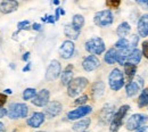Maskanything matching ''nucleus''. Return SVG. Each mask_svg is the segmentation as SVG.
I'll list each match as a JSON object with an SVG mask.
<instances>
[{
  "label": "nucleus",
  "instance_id": "f03ea898",
  "mask_svg": "<svg viewBox=\"0 0 148 132\" xmlns=\"http://www.w3.org/2000/svg\"><path fill=\"white\" fill-rule=\"evenodd\" d=\"M87 85H88V80L86 77H82V76L75 77L67 85V94L70 97H76L84 90Z\"/></svg>",
  "mask_w": 148,
  "mask_h": 132
},
{
  "label": "nucleus",
  "instance_id": "ea45409f",
  "mask_svg": "<svg viewBox=\"0 0 148 132\" xmlns=\"http://www.w3.org/2000/svg\"><path fill=\"white\" fill-rule=\"evenodd\" d=\"M47 18L48 19H46V22H49V23H51V24H53V23H55V21H56L54 16H48Z\"/></svg>",
  "mask_w": 148,
  "mask_h": 132
},
{
  "label": "nucleus",
  "instance_id": "20e7f679",
  "mask_svg": "<svg viewBox=\"0 0 148 132\" xmlns=\"http://www.w3.org/2000/svg\"><path fill=\"white\" fill-rule=\"evenodd\" d=\"M129 109H130L129 105H123V106H121V107L117 109L116 113L113 115V117H112V123H111V129H110L111 132H116L121 128L122 122H123V118H124V116L127 115Z\"/></svg>",
  "mask_w": 148,
  "mask_h": 132
},
{
  "label": "nucleus",
  "instance_id": "7c9ffc66",
  "mask_svg": "<svg viewBox=\"0 0 148 132\" xmlns=\"http://www.w3.org/2000/svg\"><path fill=\"white\" fill-rule=\"evenodd\" d=\"M138 41H139V37L138 36H132L131 37V40H130V47L131 49H136L137 44H138Z\"/></svg>",
  "mask_w": 148,
  "mask_h": 132
},
{
  "label": "nucleus",
  "instance_id": "c9c22d12",
  "mask_svg": "<svg viewBox=\"0 0 148 132\" xmlns=\"http://www.w3.org/2000/svg\"><path fill=\"white\" fill-rule=\"evenodd\" d=\"M106 5H107L108 7H117V6L120 5V1H107Z\"/></svg>",
  "mask_w": 148,
  "mask_h": 132
},
{
  "label": "nucleus",
  "instance_id": "a19ab883",
  "mask_svg": "<svg viewBox=\"0 0 148 132\" xmlns=\"http://www.w3.org/2000/svg\"><path fill=\"white\" fill-rule=\"evenodd\" d=\"M29 58H30V53H25V54L23 55V57H22V59H23L24 62H26Z\"/></svg>",
  "mask_w": 148,
  "mask_h": 132
},
{
  "label": "nucleus",
  "instance_id": "a878e982",
  "mask_svg": "<svg viewBox=\"0 0 148 132\" xmlns=\"http://www.w3.org/2000/svg\"><path fill=\"white\" fill-rule=\"evenodd\" d=\"M124 72H125V74H127V77L129 79V82H131V81H132V77L136 75L137 66L127 63V64L124 65Z\"/></svg>",
  "mask_w": 148,
  "mask_h": 132
},
{
  "label": "nucleus",
  "instance_id": "58836bf2",
  "mask_svg": "<svg viewBox=\"0 0 148 132\" xmlns=\"http://www.w3.org/2000/svg\"><path fill=\"white\" fill-rule=\"evenodd\" d=\"M32 29L36 30V31H40V30H41V25L38 24V23H34V24L32 25Z\"/></svg>",
  "mask_w": 148,
  "mask_h": 132
},
{
  "label": "nucleus",
  "instance_id": "4be33fe9",
  "mask_svg": "<svg viewBox=\"0 0 148 132\" xmlns=\"http://www.w3.org/2000/svg\"><path fill=\"white\" fill-rule=\"evenodd\" d=\"M112 117H113V106L112 105H106L100 112V120L104 123H106Z\"/></svg>",
  "mask_w": 148,
  "mask_h": 132
},
{
  "label": "nucleus",
  "instance_id": "4468645a",
  "mask_svg": "<svg viewBox=\"0 0 148 132\" xmlns=\"http://www.w3.org/2000/svg\"><path fill=\"white\" fill-rule=\"evenodd\" d=\"M74 54V43L71 40H66L62 43L59 48V55L64 59H69L73 56Z\"/></svg>",
  "mask_w": 148,
  "mask_h": 132
},
{
  "label": "nucleus",
  "instance_id": "423d86ee",
  "mask_svg": "<svg viewBox=\"0 0 148 132\" xmlns=\"http://www.w3.org/2000/svg\"><path fill=\"white\" fill-rule=\"evenodd\" d=\"M113 14L110 9H106V10H101V12H98L96 13L95 17H93V22L97 26H100V27H105V26H108L113 23Z\"/></svg>",
  "mask_w": 148,
  "mask_h": 132
},
{
  "label": "nucleus",
  "instance_id": "f8f14e48",
  "mask_svg": "<svg viewBox=\"0 0 148 132\" xmlns=\"http://www.w3.org/2000/svg\"><path fill=\"white\" fill-rule=\"evenodd\" d=\"M143 79L141 77H137L134 81H131L127 84L125 87V92L128 97H133L139 92V90L143 88Z\"/></svg>",
  "mask_w": 148,
  "mask_h": 132
},
{
  "label": "nucleus",
  "instance_id": "6ab92c4d",
  "mask_svg": "<svg viewBox=\"0 0 148 132\" xmlns=\"http://www.w3.org/2000/svg\"><path fill=\"white\" fill-rule=\"evenodd\" d=\"M141 56H143L141 51H140L139 49H137V48H136V49H133V50L130 53L127 63H129V64H132V65H136V66H137V64H139V63H140V60H141Z\"/></svg>",
  "mask_w": 148,
  "mask_h": 132
},
{
  "label": "nucleus",
  "instance_id": "6e6552de",
  "mask_svg": "<svg viewBox=\"0 0 148 132\" xmlns=\"http://www.w3.org/2000/svg\"><path fill=\"white\" fill-rule=\"evenodd\" d=\"M62 74V66H60V63L58 60H51L50 64L48 65L47 67V71H46V79L48 81H54L56 80L58 76Z\"/></svg>",
  "mask_w": 148,
  "mask_h": 132
},
{
  "label": "nucleus",
  "instance_id": "5701e85b",
  "mask_svg": "<svg viewBox=\"0 0 148 132\" xmlns=\"http://www.w3.org/2000/svg\"><path fill=\"white\" fill-rule=\"evenodd\" d=\"M64 33H65V36H66L67 38L72 39V40H76V39L79 38V36H80V31L75 30L71 24L65 25V27H64Z\"/></svg>",
  "mask_w": 148,
  "mask_h": 132
},
{
  "label": "nucleus",
  "instance_id": "39448f33",
  "mask_svg": "<svg viewBox=\"0 0 148 132\" xmlns=\"http://www.w3.org/2000/svg\"><path fill=\"white\" fill-rule=\"evenodd\" d=\"M108 82L112 90L119 91L124 85V75L119 68H114L108 76Z\"/></svg>",
  "mask_w": 148,
  "mask_h": 132
},
{
  "label": "nucleus",
  "instance_id": "7ed1b4c3",
  "mask_svg": "<svg viewBox=\"0 0 148 132\" xmlns=\"http://www.w3.org/2000/svg\"><path fill=\"white\" fill-rule=\"evenodd\" d=\"M86 50L91 55H100L105 51V42L101 38H91L86 42Z\"/></svg>",
  "mask_w": 148,
  "mask_h": 132
},
{
  "label": "nucleus",
  "instance_id": "c03bdc74",
  "mask_svg": "<svg viewBox=\"0 0 148 132\" xmlns=\"http://www.w3.org/2000/svg\"><path fill=\"white\" fill-rule=\"evenodd\" d=\"M5 94H12V90H10V89H6V90H5Z\"/></svg>",
  "mask_w": 148,
  "mask_h": 132
},
{
  "label": "nucleus",
  "instance_id": "c85d7f7f",
  "mask_svg": "<svg viewBox=\"0 0 148 132\" xmlns=\"http://www.w3.org/2000/svg\"><path fill=\"white\" fill-rule=\"evenodd\" d=\"M36 94H37V90L36 89L27 88V89H25L23 91V99L24 100H31V99H33L36 97Z\"/></svg>",
  "mask_w": 148,
  "mask_h": 132
},
{
  "label": "nucleus",
  "instance_id": "a18cd8bd",
  "mask_svg": "<svg viewBox=\"0 0 148 132\" xmlns=\"http://www.w3.org/2000/svg\"><path fill=\"white\" fill-rule=\"evenodd\" d=\"M38 132H46V131H38Z\"/></svg>",
  "mask_w": 148,
  "mask_h": 132
},
{
  "label": "nucleus",
  "instance_id": "9d476101",
  "mask_svg": "<svg viewBox=\"0 0 148 132\" xmlns=\"http://www.w3.org/2000/svg\"><path fill=\"white\" fill-rule=\"evenodd\" d=\"M49 97H50V92L48 89H42L39 92H37L36 97L31 100L33 105H36L38 107H43L49 103Z\"/></svg>",
  "mask_w": 148,
  "mask_h": 132
},
{
  "label": "nucleus",
  "instance_id": "2eb2a0df",
  "mask_svg": "<svg viewBox=\"0 0 148 132\" xmlns=\"http://www.w3.org/2000/svg\"><path fill=\"white\" fill-rule=\"evenodd\" d=\"M18 7V2L14 1V0H6V1H1L0 2V12L2 14H9L13 13L17 9Z\"/></svg>",
  "mask_w": 148,
  "mask_h": 132
},
{
  "label": "nucleus",
  "instance_id": "2f4dec72",
  "mask_svg": "<svg viewBox=\"0 0 148 132\" xmlns=\"http://www.w3.org/2000/svg\"><path fill=\"white\" fill-rule=\"evenodd\" d=\"M87 101H88V96H81L80 98H77V99L74 101V104H75V105H81V106H83V104L87 103Z\"/></svg>",
  "mask_w": 148,
  "mask_h": 132
},
{
  "label": "nucleus",
  "instance_id": "37998d69",
  "mask_svg": "<svg viewBox=\"0 0 148 132\" xmlns=\"http://www.w3.org/2000/svg\"><path fill=\"white\" fill-rule=\"evenodd\" d=\"M0 132H6V129H5V124L0 122Z\"/></svg>",
  "mask_w": 148,
  "mask_h": 132
},
{
  "label": "nucleus",
  "instance_id": "412c9836",
  "mask_svg": "<svg viewBox=\"0 0 148 132\" xmlns=\"http://www.w3.org/2000/svg\"><path fill=\"white\" fill-rule=\"evenodd\" d=\"M91 120L90 118H82L80 121H77L73 125V130L76 132H84V130H87V128L90 125Z\"/></svg>",
  "mask_w": 148,
  "mask_h": 132
},
{
  "label": "nucleus",
  "instance_id": "49530a36",
  "mask_svg": "<svg viewBox=\"0 0 148 132\" xmlns=\"http://www.w3.org/2000/svg\"><path fill=\"white\" fill-rule=\"evenodd\" d=\"M84 132H86V131H84Z\"/></svg>",
  "mask_w": 148,
  "mask_h": 132
},
{
  "label": "nucleus",
  "instance_id": "c756f323",
  "mask_svg": "<svg viewBox=\"0 0 148 132\" xmlns=\"http://www.w3.org/2000/svg\"><path fill=\"white\" fill-rule=\"evenodd\" d=\"M115 47H116L119 50H122V49H131L129 40H127V39H120V40L115 43Z\"/></svg>",
  "mask_w": 148,
  "mask_h": 132
},
{
  "label": "nucleus",
  "instance_id": "9b49d317",
  "mask_svg": "<svg viewBox=\"0 0 148 132\" xmlns=\"http://www.w3.org/2000/svg\"><path fill=\"white\" fill-rule=\"evenodd\" d=\"M99 65H100V60L98 59V57L93 56V55L86 57L82 62V67L87 72H92L95 70H97Z\"/></svg>",
  "mask_w": 148,
  "mask_h": 132
},
{
  "label": "nucleus",
  "instance_id": "1a4fd4ad",
  "mask_svg": "<svg viewBox=\"0 0 148 132\" xmlns=\"http://www.w3.org/2000/svg\"><path fill=\"white\" fill-rule=\"evenodd\" d=\"M91 112H92V107L91 106H87V105L79 106L76 109H73V111L67 113V118L71 120V121H74V120H77V118L87 116L88 114H90Z\"/></svg>",
  "mask_w": 148,
  "mask_h": 132
},
{
  "label": "nucleus",
  "instance_id": "a211bd4d",
  "mask_svg": "<svg viewBox=\"0 0 148 132\" xmlns=\"http://www.w3.org/2000/svg\"><path fill=\"white\" fill-rule=\"evenodd\" d=\"M73 80V66L69 65L62 73L60 75V81L63 85H69V83Z\"/></svg>",
  "mask_w": 148,
  "mask_h": 132
},
{
  "label": "nucleus",
  "instance_id": "f3484780",
  "mask_svg": "<svg viewBox=\"0 0 148 132\" xmlns=\"http://www.w3.org/2000/svg\"><path fill=\"white\" fill-rule=\"evenodd\" d=\"M138 33L143 38L148 36V14H144L139 18V22H138Z\"/></svg>",
  "mask_w": 148,
  "mask_h": 132
},
{
  "label": "nucleus",
  "instance_id": "f704fd0d",
  "mask_svg": "<svg viewBox=\"0 0 148 132\" xmlns=\"http://www.w3.org/2000/svg\"><path fill=\"white\" fill-rule=\"evenodd\" d=\"M7 101V96L5 94H0V107H2Z\"/></svg>",
  "mask_w": 148,
  "mask_h": 132
},
{
  "label": "nucleus",
  "instance_id": "dca6fc26",
  "mask_svg": "<svg viewBox=\"0 0 148 132\" xmlns=\"http://www.w3.org/2000/svg\"><path fill=\"white\" fill-rule=\"evenodd\" d=\"M43 122H45V114L40 113V112L33 113L32 116L30 118H27V121H26L27 125L31 128H39Z\"/></svg>",
  "mask_w": 148,
  "mask_h": 132
},
{
  "label": "nucleus",
  "instance_id": "473e14b6",
  "mask_svg": "<svg viewBox=\"0 0 148 132\" xmlns=\"http://www.w3.org/2000/svg\"><path fill=\"white\" fill-rule=\"evenodd\" d=\"M29 24H30V21L19 22L18 24H17V29L18 30H26V29H29Z\"/></svg>",
  "mask_w": 148,
  "mask_h": 132
},
{
  "label": "nucleus",
  "instance_id": "e433bc0d",
  "mask_svg": "<svg viewBox=\"0 0 148 132\" xmlns=\"http://www.w3.org/2000/svg\"><path fill=\"white\" fill-rule=\"evenodd\" d=\"M136 132H148V127L147 125H143V127H140L139 129H137Z\"/></svg>",
  "mask_w": 148,
  "mask_h": 132
},
{
  "label": "nucleus",
  "instance_id": "79ce46f5",
  "mask_svg": "<svg viewBox=\"0 0 148 132\" xmlns=\"http://www.w3.org/2000/svg\"><path fill=\"white\" fill-rule=\"evenodd\" d=\"M30 68H31V63H29V64L23 68V72H27V71H30Z\"/></svg>",
  "mask_w": 148,
  "mask_h": 132
},
{
  "label": "nucleus",
  "instance_id": "cd10ccee",
  "mask_svg": "<svg viewBox=\"0 0 148 132\" xmlns=\"http://www.w3.org/2000/svg\"><path fill=\"white\" fill-rule=\"evenodd\" d=\"M104 91H105V84L101 81L97 82L95 84V87H93V94L96 97H100L101 94H104Z\"/></svg>",
  "mask_w": 148,
  "mask_h": 132
},
{
  "label": "nucleus",
  "instance_id": "bb28decb",
  "mask_svg": "<svg viewBox=\"0 0 148 132\" xmlns=\"http://www.w3.org/2000/svg\"><path fill=\"white\" fill-rule=\"evenodd\" d=\"M148 105V89H145L140 97H139V100H138V106L141 108V107H145Z\"/></svg>",
  "mask_w": 148,
  "mask_h": 132
},
{
  "label": "nucleus",
  "instance_id": "ddd939ff",
  "mask_svg": "<svg viewBox=\"0 0 148 132\" xmlns=\"http://www.w3.org/2000/svg\"><path fill=\"white\" fill-rule=\"evenodd\" d=\"M62 108L63 107L59 101H50L45 107V115H47V117L49 118H53L62 112Z\"/></svg>",
  "mask_w": 148,
  "mask_h": 132
},
{
  "label": "nucleus",
  "instance_id": "4c0bfd02",
  "mask_svg": "<svg viewBox=\"0 0 148 132\" xmlns=\"http://www.w3.org/2000/svg\"><path fill=\"white\" fill-rule=\"evenodd\" d=\"M6 115H7V109L3 108V107H0V118H2Z\"/></svg>",
  "mask_w": 148,
  "mask_h": 132
},
{
  "label": "nucleus",
  "instance_id": "0eeeda50",
  "mask_svg": "<svg viewBox=\"0 0 148 132\" xmlns=\"http://www.w3.org/2000/svg\"><path fill=\"white\" fill-rule=\"evenodd\" d=\"M148 121V116L145 114H133L127 121V129L130 131H136L140 127L145 125Z\"/></svg>",
  "mask_w": 148,
  "mask_h": 132
},
{
  "label": "nucleus",
  "instance_id": "f257e3e1",
  "mask_svg": "<svg viewBox=\"0 0 148 132\" xmlns=\"http://www.w3.org/2000/svg\"><path fill=\"white\" fill-rule=\"evenodd\" d=\"M29 113V107L23 103H13L7 109V116L10 120L25 118Z\"/></svg>",
  "mask_w": 148,
  "mask_h": 132
},
{
  "label": "nucleus",
  "instance_id": "b1692460",
  "mask_svg": "<svg viewBox=\"0 0 148 132\" xmlns=\"http://www.w3.org/2000/svg\"><path fill=\"white\" fill-rule=\"evenodd\" d=\"M71 25L73 26L75 30H77V31H81L82 26L84 25V17H83L82 15H80V14H76V15H74L73 19H72V24H71Z\"/></svg>",
  "mask_w": 148,
  "mask_h": 132
},
{
  "label": "nucleus",
  "instance_id": "72a5a7b5",
  "mask_svg": "<svg viewBox=\"0 0 148 132\" xmlns=\"http://www.w3.org/2000/svg\"><path fill=\"white\" fill-rule=\"evenodd\" d=\"M143 55L148 59V41L143 42Z\"/></svg>",
  "mask_w": 148,
  "mask_h": 132
},
{
  "label": "nucleus",
  "instance_id": "393cba45",
  "mask_svg": "<svg viewBox=\"0 0 148 132\" xmlns=\"http://www.w3.org/2000/svg\"><path fill=\"white\" fill-rule=\"evenodd\" d=\"M104 60L106 64L108 65H113L116 63V50L114 48L110 49L106 54H105V57H104Z\"/></svg>",
  "mask_w": 148,
  "mask_h": 132
},
{
  "label": "nucleus",
  "instance_id": "aec40b11",
  "mask_svg": "<svg viewBox=\"0 0 148 132\" xmlns=\"http://www.w3.org/2000/svg\"><path fill=\"white\" fill-rule=\"evenodd\" d=\"M130 32H131V27H130V24L127 22L121 23L116 29V33L121 39H125V37L129 34Z\"/></svg>",
  "mask_w": 148,
  "mask_h": 132
}]
</instances>
